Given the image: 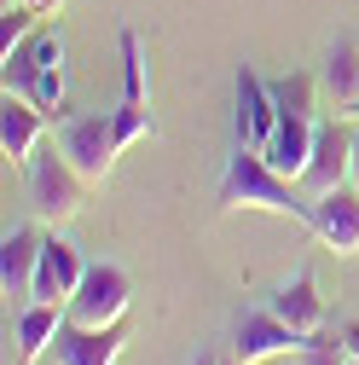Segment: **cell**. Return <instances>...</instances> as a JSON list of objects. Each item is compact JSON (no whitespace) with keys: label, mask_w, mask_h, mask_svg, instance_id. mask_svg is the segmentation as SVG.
<instances>
[{"label":"cell","mask_w":359,"mask_h":365,"mask_svg":"<svg viewBox=\"0 0 359 365\" xmlns=\"http://www.w3.org/2000/svg\"><path fill=\"white\" fill-rule=\"evenodd\" d=\"M220 209H232V215H279L290 226H307L313 220V203L301 197L296 180H284L273 163H266V151L255 145H238L227 157V174H220Z\"/></svg>","instance_id":"obj_1"},{"label":"cell","mask_w":359,"mask_h":365,"mask_svg":"<svg viewBox=\"0 0 359 365\" xmlns=\"http://www.w3.org/2000/svg\"><path fill=\"white\" fill-rule=\"evenodd\" d=\"M24 192H29V209H35V220H47V226H64V220H76L81 209H87V180L76 174V163L53 145H41L35 157H29V168H24Z\"/></svg>","instance_id":"obj_2"},{"label":"cell","mask_w":359,"mask_h":365,"mask_svg":"<svg viewBox=\"0 0 359 365\" xmlns=\"http://www.w3.org/2000/svg\"><path fill=\"white\" fill-rule=\"evenodd\" d=\"M296 186H301L307 203L353 186V122L348 116H325L319 122V133H313V157H307V168H301Z\"/></svg>","instance_id":"obj_3"},{"label":"cell","mask_w":359,"mask_h":365,"mask_svg":"<svg viewBox=\"0 0 359 365\" xmlns=\"http://www.w3.org/2000/svg\"><path fill=\"white\" fill-rule=\"evenodd\" d=\"M58 151L76 163V174L87 180V186H105L110 168H116V157H122L110 110H105V116H64V128H58Z\"/></svg>","instance_id":"obj_4"},{"label":"cell","mask_w":359,"mask_h":365,"mask_svg":"<svg viewBox=\"0 0 359 365\" xmlns=\"http://www.w3.org/2000/svg\"><path fill=\"white\" fill-rule=\"evenodd\" d=\"M128 302H133V279H128V267L116 261H87V279L81 290L70 296V319L76 325H122L128 319Z\"/></svg>","instance_id":"obj_5"},{"label":"cell","mask_w":359,"mask_h":365,"mask_svg":"<svg viewBox=\"0 0 359 365\" xmlns=\"http://www.w3.org/2000/svg\"><path fill=\"white\" fill-rule=\"evenodd\" d=\"M301 342H307V336L290 331L273 307H255V313L238 319V331H232V359H238V365H261V359H279V354L296 359Z\"/></svg>","instance_id":"obj_6"},{"label":"cell","mask_w":359,"mask_h":365,"mask_svg":"<svg viewBox=\"0 0 359 365\" xmlns=\"http://www.w3.org/2000/svg\"><path fill=\"white\" fill-rule=\"evenodd\" d=\"M307 232L319 238L331 255H359V186H342L331 197H313V220H307Z\"/></svg>","instance_id":"obj_7"},{"label":"cell","mask_w":359,"mask_h":365,"mask_svg":"<svg viewBox=\"0 0 359 365\" xmlns=\"http://www.w3.org/2000/svg\"><path fill=\"white\" fill-rule=\"evenodd\" d=\"M41 140H47V110H41L35 99H24V93H6L0 99V157H6L12 168H29Z\"/></svg>","instance_id":"obj_8"},{"label":"cell","mask_w":359,"mask_h":365,"mask_svg":"<svg viewBox=\"0 0 359 365\" xmlns=\"http://www.w3.org/2000/svg\"><path fill=\"white\" fill-rule=\"evenodd\" d=\"M41 238L35 226H12L6 238H0V290H6L18 307L35 302V272H41Z\"/></svg>","instance_id":"obj_9"},{"label":"cell","mask_w":359,"mask_h":365,"mask_svg":"<svg viewBox=\"0 0 359 365\" xmlns=\"http://www.w3.org/2000/svg\"><path fill=\"white\" fill-rule=\"evenodd\" d=\"M122 348H128V319H122V325H99V331L64 319V331H58V342H53L58 365H116Z\"/></svg>","instance_id":"obj_10"},{"label":"cell","mask_w":359,"mask_h":365,"mask_svg":"<svg viewBox=\"0 0 359 365\" xmlns=\"http://www.w3.org/2000/svg\"><path fill=\"white\" fill-rule=\"evenodd\" d=\"M279 133V99H273V81H261L255 70H238V145L266 151Z\"/></svg>","instance_id":"obj_11"},{"label":"cell","mask_w":359,"mask_h":365,"mask_svg":"<svg viewBox=\"0 0 359 365\" xmlns=\"http://www.w3.org/2000/svg\"><path fill=\"white\" fill-rule=\"evenodd\" d=\"M81 279H87V261H81V250L76 244H64L58 232L41 244V272H35V302H64L70 307V296L81 290Z\"/></svg>","instance_id":"obj_12"},{"label":"cell","mask_w":359,"mask_h":365,"mask_svg":"<svg viewBox=\"0 0 359 365\" xmlns=\"http://www.w3.org/2000/svg\"><path fill=\"white\" fill-rule=\"evenodd\" d=\"M266 307H273L290 331H301V336L325 331V296H319V279H313V272H296V279H284Z\"/></svg>","instance_id":"obj_13"},{"label":"cell","mask_w":359,"mask_h":365,"mask_svg":"<svg viewBox=\"0 0 359 365\" xmlns=\"http://www.w3.org/2000/svg\"><path fill=\"white\" fill-rule=\"evenodd\" d=\"M64 319H70L64 302H29V307H18V365H35L41 354H53Z\"/></svg>","instance_id":"obj_14"},{"label":"cell","mask_w":359,"mask_h":365,"mask_svg":"<svg viewBox=\"0 0 359 365\" xmlns=\"http://www.w3.org/2000/svg\"><path fill=\"white\" fill-rule=\"evenodd\" d=\"M319 87H325V105L336 116H348L359 105V41H336L325 70H319Z\"/></svg>","instance_id":"obj_15"},{"label":"cell","mask_w":359,"mask_h":365,"mask_svg":"<svg viewBox=\"0 0 359 365\" xmlns=\"http://www.w3.org/2000/svg\"><path fill=\"white\" fill-rule=\"evenodd\" d=\"M24 99H35L47 116H64V99H70V64H64V41L47 29V53H41V70H35V81H29V93Z\"/></svg>","instance_id":"obj_16"},{"label":"cell","mask_w":359,"mask_h":365,"mask_svg":"<svg viewBox=\"0 0 359 365\" xmlns=\"http://www.w3.org/2000/svg\"><path fill=\"white\" fill-rule=\"evenodd\" d=\"M110 122H116V145H122V151L157 133V116H151V105H145V99H122V105L110 110Z\"/></svg>","instance_id":"obj_17"},{"label":"cell","mask_w":359,"mask_h":365,"mask_svg":"<svg viewBox=\"0 0 359 365\" xmlns=\"http://www.w3.org/2000/svg\"><path fill=\"white\" fill-rule=\"evenodd\" d=\"M296 365H348V342H342V331H313V336L301 342Z\"/></svg>","instance_id":"obj_18"},{"label":"cell","mask_w":359,"mask_h":365,"mask_svg":"<svg viewBox=\"0 0 359 365\" xmlns=\"http://www.w3.org/2000/svg\"><path fill=\"white\" fill-rule=\"evenodd\" d=\"M122 99H145V53L133 29H122Z\"/></svg>","instance_id":"obj_19"},{"label":"cell","mask_w":359,"mask_h":365,"mask_svg":"<svg viewBox=\"0 0 359 365\" xmlns=\"http://www.w3.org/2000/svg\"><path fill=\"white\" fill-rule=\"evenodd\" d=\"M29 35H35V12L29 6H0V58L12 47H24Z\"/></svg>","instance_id":"obj_20"},{"label":"cell","mask_w":359,"mask_h":365,"mask_svg":"<svg viewBox=\"0 0 359 365\" xmlns=\"http://www.w3.org/2000/svg\"><path fill=\"white\" fill-rule=\"evenodd\" d=\"M18 6H29L35 18H58V12H64V0H18Z\"/></svg>","instance_id":"obj_21"},{"label":"cell","mask_w":359,"mask_h":365,"mask_svg":"<svg viewBox=\"0 0 359 365\" xmlns=\"http://www.w3.org/2000/svg\"><path fill=\"white\" fill-rule=\"evenodd\" d=\"M342 342H348V359H359V325H353V319L342 325Z\"/></svg>","instance_id":"obj_22"},{"label":"cell","mask_w":359,"mask_h":365,"mask_svg":"<svg viewBox=\"0 0 359 365\" xmlns=\"http://www.w3.org/2000/svg\"><path fill=\"white\" fill-rule=\"evenodd\" d=\"M353 186H359V122H353Z\"/></svg>","instance_id":"obj_23"},{"label":"cell","mask_w":359,"mask_h":365,"mask_svg":"<svg viewBox=\"0 0 359 365\" xmlns=\"http://www.w3.org/2000/svg\"><path fill=\"white\" fill-rule=\"evenodd\" d=\"M197 365H220V359H209V354H197Z\"/></svg>","instance_id":"obj_24"},{"label":"cell","mask_w":359,"mask_h":365,"mask_svg":"<svg viewBox=\"0 0 359 365\" xmlns=\"http://www.w3.org/2000/svg\"><path fill=\"white\" fill-rule=\"evenodd\" d=\"M348 122H359V105H353V110H348Z\"/></svg>","instance_id":"obj_25"},{"label":"cell","mask_w":359,"mask_h":365,"mask_svg":"<svg viewBox=\"0 0 359 365\" xmlns=\"http://www.w3.org/2000/svg\"><path fill=\"white\" fill-rule=\"evenodd\" d=\"M220 365H238V359H220Z\"/></svg>","instance_id":"obj_26"}]
</instances>
